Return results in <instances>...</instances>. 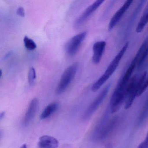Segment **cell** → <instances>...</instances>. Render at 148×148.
<instances>
[{
	"label": "cell",
	"instance_id": "cell-15",
	"mask_svg": "<svg viewBox=\"0 0 148 148\" xmlns=\"http://www.w3.org/2000/svg\"><path fill=\"white\" fill-rule=\"evenodd\" d=\"M148 117V99L145 101L138 116L137 119L138 125H142Z\"/></svg>",
	"mask_w": 148,
	"mask_h": 148
},
{
	"label": "cell",
	"instance_id": "cell-22",
	"mask_svg": "<svg viewBox=\"0 0 148 148\" xmlns=\"http://www.w3.org/2000/svg\"><path fill=\"white\" fill-rule=\"evenodd\" d=\"M20 148H27V146L26 145L24 144L20 147Z\"/></svg>",
	"mask_w": 148,
	"mask_h": 148
},
{
	"label": "cell",
	"instance_id": "cell-17",
	"mask_svg": "<svg viewBox=\"0 0 148 148\" xmlns=\"http://www.w3.org/2000/svg\"><path fill=\"white\" fill-rule=\"evenodd\" d=\"M36 79V70L33 67H30L28 71V83L31 86H33L35 83Z\"/></svg>",
	"mask_w": 148,
	"mask_h": 148
},
{
	"label": "cell",
	"instance_id": "cell-23",
	"mask_svg": "<svg viewBox=\"0 0 148 148\" xmlns=\"http://www.w3.org/2000/svg\"><path fill=\"white\" fill-rule=\"evenodd\" d=\"M138 148H141V147H140V146H138Z\"/></svg>",
	"mask_w": 148,
	"mask_h": 148
},
{
	"label": "cell",
	"instance_id": "cell-10",
	"mask_svg": "<svg viewBox=\"0 0 148 148\" xmlns=\"http://www.w3.org/2000/svg\"><path fill=\"white\" fill-rule=\"evenodd\" d=\"M106 43L105 41H97L94 43L92 46L93 54L92 56V61L94 64H99L102 59L103 54L105 50Z\"/></svg>",
	"mask_w": 148,
	"mask_h": 148
},
{
	"label": "cell",
	"instance_id": "cell-20",
	"mask_svg": "<svg viewBox=\"0 0 148 148\" xmlns=\"http://www.w3.org/2000/svg\"><path fill=\"white\" fill-rule=\"evenodd\" d=\"M5 112L3 111L1 112V115H0V119L2 120L4 118V117H5Z\"/></svg>",
	"mask_w": 148,
	"mask_h": 148
},
{
	"label": "cell",
	"instance_id": "cell-16",
	"mask_svg": "<svg viewBox=\"0 0 148 148\" xmlns=\"http://www.w3.org/2000/svg\"><path fill=\"white\" fill-rule=\"evenodd\" d=\"M24 45L27 49L29 51H33L37 48V45L32 39L25 36L24 38Z\"/></svg>",
	"mask_w": 148,
	"mask_h": 148
},
{
	"label": "cell",
	"instance_id": "cell-18",
	"mask_svg": "<svg viewBox=\"0 0 148 148\" xmlns=\"http://www.w3.org/2000/svg\"><path fill=\"white\" fill-rule=\"evenodd\" d=\"M139 146L142 148H148V132L146 134L145 139L140 144Z\"/></svg>",
	"mask_w": 148,
	"mask_h": 148
},
{
	"label": "cell",
	"instance_id": "cell-11",
	"mask_svg": "<svg viewBox=\"0 0 148 148\" xmlns=\"http://www.w3.org/2000/svg\"><path fill=\"white\" fill-rule=\"evenodd\" d=\"M148 56V38H146L144 40L134 57L136 61L137 66L138 67L141 66Z\"/></svg>",
	"mask_w": 148,
	"mask_h": 148
},
{
	"label": "cell",
	"instance_id": "cell-12",
	"mask_svg": "<svg viewBox=\"0 0 148 148\" xmlns=\"http://www.w3.org/2000/svg\"><path fill=\"white\" fill-rule=\"evenodd\" d=\"M38 145L39 148H58L59 142L53 137L45 135L40 138Z\"/></svg>",
	"mask_w": 148,
	"mask_h": 148
},
{
	"label": "cell",
	"instance_id": "cell-14",
	"mask_svg": "<svg viewBox=\"0 0 148 148\" xmlns=\"http://www.w3.org/2000/svg\"><path fill=\"white\" fill-rule=\"evenodd\" d=\"M59 104L57 103H53L46 107L40 116L41 119H45L51 116L58 110Z\"/></svg>",
	"mask_w": 148,
	"mask_h": 148
},
{
	"label": "cell",
	"instance_id": "cell-21",
	"mask_svg": "<svg viewBox=\"0 0 148 148\" xmlns=\"http://www.w3.org/2000/svg\"><path fill=\"white\" fill-rule=\"evenodd\" d=\"M105 148H112V145L111 144L107 143V144L106 145Z\"/></svg>",
	"mask_w": 148,
	"mask_h": 148
},
{
	"label": "cell",
	"instance_id": "cell-8",
	"mask_svg": "<svg viewBox=\"0 0 148 148\" xmlns=\"http://www.w3.org/2000/svg\"><path fill=\"white\" fill-rule=\"evenodd\" d=\"M132 2L133 1H125L123 5L114 14L113 16L112 17L108 25V29L109 32L111 31L117 25L119 21L122 18L123 15L131 5Z\"/></svg>",
	"mask_w": 148,
	"mask_h": 148
},
{
	"label": "cell",
	"instance_id": "cell-19",
	"mask_svg": "<svg viewBox=\"0 0 148 148\" xmlns=\"http://www.w3.org/2000/svg\"><path fill=\"white\" fill-rule=\"evenodd\" d=\"M16 13L20 17H25V11L24 8L22 7H19L18 8L17 11H16Z\"/></svg>",
	"mask_w": 148,
	"mask_h": 148
},
{
	"label": "cell",
	"instance_id": "cell-1",
	"mask_svg": "<svg viewBox=\"0 0 148 148\" xmlns=\"http://www.w3.org/2000/svg\"><path fill=\"white\" fill-rule=\"evenodd\" d=\"M129 45V43L128 42H126L125 44L121 48V50L116 55L112 61L110 62L102 76L93 84L91 87V90L92 91L95 92L101 88V86L114 73L117 67H118V66L120 64L122 58L124 55L126 51H127Z\"/></svg>",
	"mask_w": 148,
	"mask_h": 148
},
{
	"label": "cell",
	"instance_id": "cell-9",
	"mask_svg": "<svg viewBox=\"0 0 148 148\" xmlns=\"http://www.w3.org/2000/svg\"><path fill=\"white\" fill-rule=\"evenodd\" d=\"M38 107V101L36 98L33 99L29 104L28 108L25 114L23 124L24 126H26L30 123L32 120L34 118Z\"/></svg>",
	"mask_w": 148,
	"mask_h": 148
},
{
	"label": "cell",
	"instance_id": "cell-5",
	"mask_svg": "<svg viewBox=\"0 0 148 148\" xmlns=\"http://www.w3.org/2000/svg\"><path fill=\"white\" fill-rule=\"evenodd\" d=\"M86 35V31L81 32L71 38L67 41L65 47V50L69 56H73L77 53Z\"/></svg>",
	"mask_w": 148,
	"mask_h": 148
},
{
	"label": "cell",
	"instance_id": "cell-3",
	"mask_svg": "<svg viewBox=\"0 0 148 148\" xmlns=\"http://www.w3.org/2000/svg\"><path fill=\"white\" fill-rule=\"evenodd\" d=\"M78 68V63L75 62L69 66L61 75L59 82L55 90L58 95L64 93L70 85L76 76Z\"/></svg>",
	"mask_w": 148,
	"mask_h": 148
},
{
	"label": "cell",
	"instance_id": "cell-2",
	"mask_svg": "<svg viewBox=\"0 0 148 148\" xmlns=\"http://www.w3.org/2000/svg\"><path fill=\"white\" fill-rule=\"evenodd\" d=\"M147 72H145L138 79L136 75L132 77L126 89V97L124 107L128 110L131 107L138 92L143 84L147 78Z\"/></svg>",
	"mask_w": 148,
	"mask_h": 148
},
{
	"label": "cell",
	"instance_id": "cell-7",
	"mask_svg": "<svg viewBox=\"0 0 148 148\" xmlns=\"http://www.w3.org/2000/svg\"><path fill=\"white\" fill-rule=\"evenodd\" d=\"M119 121V117L117 116H115L109 120L99 132L95 142L103 141L107 138L115 130L118 124Z\"/></svg>",
	"mask_w": 148,
	"mask_h": 148
},
{
	"label": "cell",
	"instance_id": "cell-13",
	"mask_svg": "<svg viewBox=\"0 0 148 148\" xmlns=\"http://www.w3.org/2000/svg\"><path fill=\"white\" fill-rule=\"evenodd\" d=\"M148 23V2L145 6L142 16L136 27V31L138 33L143 32Z\"/></svg>",
	"mask_w": 148,
	"mask_h": 148
},
{
	"label": "cell",
	"instance_id": "cell-4",
	"mask_svg": "<svg viewBox=\"0 0 148 148\" xmlns=\"http://www.w3.org/2000/svg\"><path fill=\"white\" fill-rule=\"evenodd\" d=\"M110 87L111 84H109L100 92V93L97 96V97L92 101V103L90 104L89 107L84 112L82 116V119L83 120L85 121L87 120L91 117L92 116L98 109L100 105L102 104L105 98L106 97Z\"/></svg>",
	"mask_w": 148,
	"mask_h": 148
},
{
	"label": "cell",
	"instance_id": "cell-6",
	"mask_svg": "<svg viewBox=\"0 0 148 148\" xmlns=\"http://www.w3.org/2000/svg\"><path fill=\"white\" fill-rule=\"evenodd\" d=\"M104 1L103 0H98L89 6L76 19L74 22V27L76 28L81 27Z\"/></svg>",
	"mask_w": 148,
	"mask_h": 148
}]
</instances>
